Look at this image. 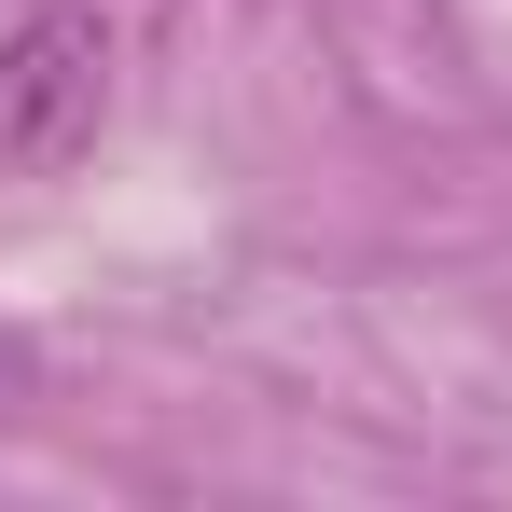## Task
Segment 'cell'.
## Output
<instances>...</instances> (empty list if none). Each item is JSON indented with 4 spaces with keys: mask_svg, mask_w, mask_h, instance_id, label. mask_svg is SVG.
I'll return each mask as SVG.
<instances>
[{
    "mask_svg": "<svg viewBox=\"0 0 512 512\" xmlns=\"http://www.w3.org/2000/svg\"><path fill=\"white\" fill-rule=\"evenodd\" d=\"M97 111H111V14L42 0V14L0 42V167H14V180H56L97 139Z\"/></svg>",
    "mask_w": 512,
    "mask_h": 512,
    "instance_id": "6da1fadb",
    "label": "cell"
}]
</instances>
